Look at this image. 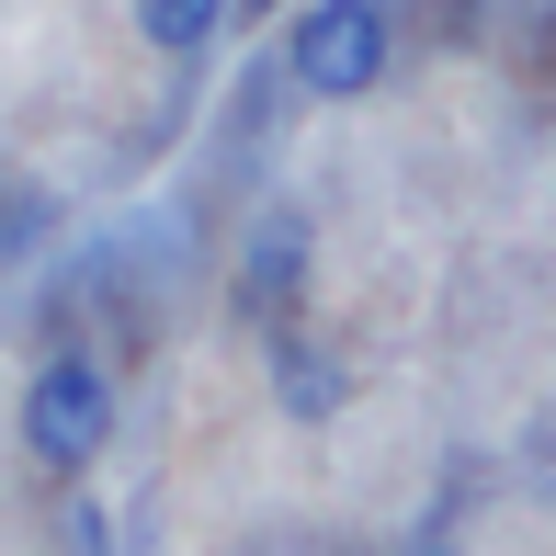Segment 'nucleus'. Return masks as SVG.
<instances>
[{"label":"nucleus","instance_id":"f257e3e1","mask_svg":"<svg viewBox=\"0 0 556 556\" xmlns=\"http://www.w3.org/2000/svg\"><path fill=\"white\" fill-rule=\"evenodd\" d=\"M103 443H114V375L91 364V352H58V364L23 375V454H35V466L80 477Z\"/></svg>","mask_w":556,"mask_h":556},{"label":"nucleus","instance_id":"423d86ee","mask_svg":"<svg viewBox=\"0 0 556 556\" xmlns=\"http://www.w3.org/2000/svg\"><path fill=\"white\" fill-rule=\"evenodd\" d=\"M68 556H114V522L91 511V500H80V511H68Z\"/></svg>","mask_w":556,"mask_h":556},{"label":"nucleus","instance_id":"7ed1b4c3","mask_svg":"<svg viewBox=\"0 0 556 556\" xmlns=\"http://www.w3.org/2000/svg\"><path fill=\"white\" fill-rule=\"evenodd\" d=\"M295 285H307V227H295V216H262V227H250V262H239V307L262 318V330H285Z\"/></svg>","mask_w":556,"mask_h":556},{"label":"nucleus","instance_id":"39448f33","mask_svg":"<svg viewBox=\"0 0 556 556\" xmlns=\"http://www.w3.org/2000/svg\"><path fill=\"white\" fill-rule=\"evenodd\" d=\"M227 23V0H137V35L160 46V58H205Z\"/></svg>","mask_w":556,"mask_h":556},{"label":"nucleus","instance_id":"20e7f679","mask_svg":"<svg viewBox=\"0 0 556 556\" xmlns=\"http://www.w3.org/2000/svg\"><path fill=\"white\" fill-rule=\"evenodd\" d=\"M273 397H285L295 420H330V409H341V375H330V352L285 330V341H273Z\"/></svg>","mask_w":556,"mask_h":556},{"label":"nucleus","instance_id":"0eeeda50","mask_svg":"<svg viewBox=\"0 0 556 556\" xmlns=\"http://www.w3.org/2000/svg\"><path fill=\"white\" fill-rule=\"evenodd\" d=\"M420 556H454V545H420Z\"/></svg>","mask_w":556,"mask_h":556},{"label":"nucleus","instance_id":"f03ea898","mask_svg":"<svg viewBox=\"0 0 556 556\" xmlns=\"http://www.w3.org/2000/svg\"><path fill=\"white\" fill-rule=\"evenodd\" d=\"M387 0H318V12H295L285 35V68L295 91H318V103H364L375 80H387Z\"/></svg>","mask_w":556,"mask_h":556}]
</instances>
